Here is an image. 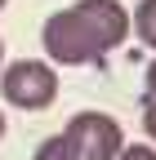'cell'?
Instances as JSON below:
<instances>
[{
  "label": "cell",
  "mask_w": 156,
  "mask_h": 160,
  "mask_svg": "<svg viewBox=\"0 0 156 160\" xmlns=\"http://www.w3.org/2000/svg\"><path fill=\"white\" fill-rule=\"evenodd\" d=\"M125 151L121 120L107 111H76L63 133L40 142L36 160H116Z\"/></svg>",
  "instance_id": "7a4b0ae2"
},
{
  "label": "cell",
  "mask_w": 156,
  "mask_h": 160,
  "mask_svg": "<svg viewBox=\"0 0 156 160\" xmlns=\"http://www.w3.org/2000/svg\"><path fill=\"white\" fill-rule=\"evenodd\" d=\"M116 160H156V147H143V142H134V147H125Z\"/></svg>",
  "instance_id": "8992f818"
},
{
  "label": "cell",
  "mask_w": 156,
  "mask_h": 160,
  "mask_svg": "<svg viewBox=\"0 0 156 160\" xmlns=\"http://www.w3.org/2000/svg\"><path fill=\"white\" fill-rule=\"evenodd\" d=\"M0 93H5L9 107H23V111H45L54 98H58V71L40 58H18L0 71Z\"/></svg>",
  "instance_id": "3957f363"
},
{
  "label": "cell",
  "mask_w": 156,
  "mask_h": 160,
  "mask_svg": "<svg viewBox=\"0 0 156 160\" xmlns=\"http://www.w3.org/2000/svg\"><path fill=\"white\" fill-rule=\"evenodd\" d=\"M129 36V13L121 0H76L45 18V53L58 67H89L116 53Z\"/></svg>",
  "instance_id": "6da1fadb"
},
{
  "label": "cell",
  "mask_w": 156,
  "mask_h": 160,
  "mask_svg": "<svg viewBox=\"0 0 156 160\" xmlns=\"http://www.w3.org/2000/svg\"><path fill=\"white\" fill-rule=\"evenodd\" d=\"M0 9H5V0H0Z\"/></svg>",
  "instance_id": "9c48e42d"
},
{
  "label": "cell",
  "mask_w": 156,
  "mask_h": 160,
  "mask_svg": "<svg viewBox=\"0 0 156 160\" xmlns=\"http://www.w3.org/2000/svg\"><path fill=\"white\" fill-rule=\"evenodd\" d=\"M134 31H138L143 45L156 49V0H138V9H134Z\"/></svg>",
  "instance_id": "5b68a950"
},
{
  "label": "cell",
  "mask_w": 156,
  "mask_h": 160,
  "mask_svg": "<svg viewBox=\"0 0 156 160\" xmlns=\"http://www.w3.org/2000/svg\"><path fill=\"white\" fill-rule=\"evenodd\" d=\"M0 138H5V111H0Z\"/></svg>",
  "instance_id": "52a82bcc"
},
{
  "label": "cell",
  "mask_w": 156,
  "mask_h": 160,
  "mask_svg": "<svg viewBox=\"0 0 156 160\" xmlns=\"http://www.w3.org/2000/svg\"><path fill=\"white\" fill-rule=\"evenodd\" d=\"M0 62H5V40H0Z\"/></svg>",
  "instance_id": "ba28073f"
},
{
  "label": "cell",
  "mask_w": 156,
  "mask_h": 160,
  "mask_svg": "<svg viewBox=\"0 0 156 160\" xmlns=\"http://www.w3.org/2000/svg\"><path fill=\"white\" fill-rule=\"evenodd\" d=\"M143 129L156 142V58L147 62V85H143Z\"/></svg>",
  "instance_id": "277c9868"
}]
</instances>
